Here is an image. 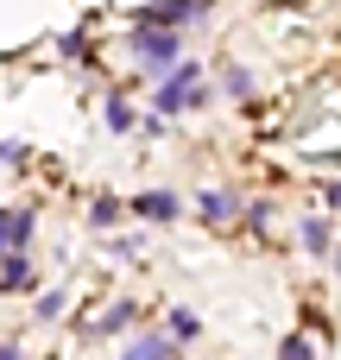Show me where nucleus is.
<instances>
[{"label":"nucleus","mask_w":341,"mask_h":360,"mask_svg":"<svg viewBox=\"0 0 341 360\" xmlns=\"http://www.w3.org/2000/svg\"><path fill=\"white\" fill-rule=\"evenodd\" d=\"M19 158H25V146H6L0 139V165H19Z\"/></svg>","instance_id":"obj_18"},{"label":"nucleus","mask_w":341,"mask_h":360,"mask_svg":"<svg viewBox=\"0 0 341 360\" xmlns=\"http://www.w3.org/2000/svg\"><path fill=\"white\" fill-rule=\"evenodd\" d=\"M101 120H108V133H133V108H127L120 95H108V108H101Z\"/></svg>","instance_id":"obj_10"},{"label":"nucleus","mask_w":341,"mask_h":360,"mask_svg":"<svg viewBox=\"0 0 341 360\" xmlns=\"http://www.w3.org/2000/svg\"><path fill=\"white\" fill-rule=\"evenodd\" d=\"M120 215H127V202H114V196H95V202H89V228H95V234H108Z\"/></svg>","instance_id":"obj_8"},{"label":"nucleus","mask_w":341,"mask_h":360,"mask_svg":"<svg viewBox=\"0 0 341 360\" xmlns=\"http://www.w3.org/2000/svg\"><path fill=\"white\" fill-rule=\"evenodd\" d=\"M0 360H19V348H0Z\"/></svg>","instance_id":"obj_21"},{"label":"nucleus","mask_w":341,"mask_h":360,"mask_svg":"<svg viewBox=\"0 0 341 360\" xmlns=\"http://www.w3.org/2000/svg\"><path fill=\"white\" fill-rule=\"evenodd\" d=\"M278 360H316V348H310V335H285V348H278Z\"/></svg>","instance_id":"obj_12"},{"label":"nucleus","mask_w":341,"mask_h":360,"mask_svg":"<svg viewBox=\"0 0 341 360\" xmlns=\"http://www.w3.org/2000/svg\"><path fill=\"white\" fill-rule=\"evenodd\" d=\"M335 272H341V247H335Z\"/></svg>","instance_id":"obj_22"},{"label":"nucleus","mask_w":341,"mask_h":360,"mask_svg":"<svg viewBox=\"0 0 341 360\" xmlns=\"http://www.w3.org/2000/svg\"><path fill=\"white\" fill-rule=\"evenodd\" d=\"M171 335L190 342V335H196V316H190V310H171Z\"/></svg>","instance_id":"obj_17"},{"label":"nucleus","mask_w":341,"mask_h":360,"mask_svg":"<svg viewBox=\"0 0 341 360\" xmlns=\"http://www.w3.org/2000/svg\"><path fill=\"white\" fill-rule=\"evenodd\" d=\"M196 13H202L196 0H152V6H139V13H133V25H165V32H184Z\"/></svg>","instance_id":"obj_3"},{"label":"nucleus","mask_w":341,"mask_h":360,"mask_svg":"<svg viewBox=\"0 0 341 360\" xmlns=\"http://www.w3.org/2000/svg\"><path fill=\"white\" fill-rule=\"evenodd\" d=\"M152 101H158V114H165V120H171V114H190V108H202V101H209V89H202V70H196V63H177V70L158 82V95H152Z\"/></svg>","instance_id":"obj_2"},{"label":"nucleus","mask_w":341,"mask_h":360,"mask_svg":"<svg viewBox=\"0 0 341 360\" xmlns=\"http://www.w3.org/2000/svg\"><path fill=\"white\" fill-rule=\"evenodd\" d=\"M297 240H304V253H335V247H329V221H323V215H310V221L297 228Z\"/></svg>","instance_id":"obj_9"},{"label":"nucleus","mask_w":341,"mask_h":360,"mask_svg":"<svg viewBox=\"0 0 341 360\" xmlns=\"http://www.w3.org/2000/svg\"><path fill=\"white\" fill-rule=\"evenodd\" d=\"M133 253H139V234H114L108 240V259H133Z\"/></svg>","instance_id":"obj_15"},{"label":"nucleus","mask_w":341,"mask_h":360,"mask_svg":"<svg viewBox=\"0 0 341 360\" xmlns=\"http://www.w3.org/2000/svg\"><path fill=\"white\" fill-rule=\"evenodd\" d=\"M196 202H202V221H215V228H228V221L240 215V202H234L228 190H202Z\"/></svg>","instance_id":"obj_5"},{"label":"nucleus","mask_w":341,"mask_h":360,"mask_svg":"<svg viewBox=\"0 0 341 360\" xmlns=\"http://www.w3.org/2000/svg\"><path fill=\"white\" fill-rule=\"evenodd\" d=\"M127 209H133L139 221H158V228H165V221H177V215H184V196H171V190H139Z\"/></svg>","instance_id":"obj_4"},{"label":"nucleus","mask_w":341,"mask_h":360,"mask_svg":"<svg viewBox=\"0 0 341 360\" xmlns=\"http://www.w3.org/2000/svg\"><path fill=\"white\" fill-rule=\"evenodd\" d=\"M323 202H329V209H341V184H329V196H323Z\"/></svg>","instance_id":"obj_20"},{"label":"nucleus","mask_w":341,"mask_h":360,"mask_svg":"<svg viewBox=\"0 0 341 360\" xmlns=\"http://www.w3.org/2000/svg\"><path fill=\"white\" fill-rule=\"evenodd\" d=\"M127 51H133L152 76H171V70L184 63V32H165V25H133Z\"/></svg>","instance_id":"obj_1"},{"label":"nucleus","mask_w":341,"mask_h":360,"mask_svg":"<svg viewBox=\"0 0 341 360\" xmlns=\"http://www.w3.org/2000/svg\"><path fill=\"white\" fill-rule=\"evenodd\" d=\"M63 304H70L63 291H44V297H38V323H57V316H63Z\"/></svg>","instance_id":"obj_13"},{"label":"nucleus","mask_w":341,"mask_h":360,"mask_svg":"<svg viewBox=\"0 0 341 360\" xmlns=\"http://www.w3.org/2000/svg\"><path fill=\"white\" fill-rule=\"evenodd\" d=\"M120 360H177V335H139Z\"/></svg>","instance_id":"obj_6"},{"label":"nucleus","mask_w":341,"mask_h":360,"mask_svg":"<svg viewBox=\"0 0 341 360\" xmlns=\"http://www.w3.org/2000/svg\"><path fill=\"white\" fill-rule=\"evenodd\" d=\"M6 228H13V253H19V247L32 240V228H38V209H13V215H6Z\"/></svg>","instance_id":"obj_11"},{"label":"nucleus","mask_w":341,"mask_h":360,"mask_svg":"<svg viewBox=\"0 0 341 360\" xmlns=\"http://www.w3.org/2000/svg\"><path fill=\"white\" fill-rule=\"evenodd\" d=\"M228 95L247 101V95H253V70H228Z\"/></svg>","instance_id":"obj_16"},{"label":"nucleus","mask_w":341,"mask_h":360,"mask_svg":"<svg viewBox=\"0 0 341 360\" xmlns=\"http://www.w3.org/2000/svg\"><path fill=\"white\" fill-rule=\"evenodd\" d=\"M0 285H6V291H25V285H32V259H25V253H0Z\"/></svg>","instance_id":"obj_7"},{"label":"nucleus","mask_w":341,"mask_h":360,"mask_svg":"<svg viewBox=\"0 0 341 360\" xmlns=\"http://www.w3.org/2000/svg\"><path fill=\"white\" fill-rule=\"evenodd\" d=\"M0 253H13V228H6V215H0Z\"/></svg>","instance_id":"obj_19"},{"label":"nucleus","mask_w":341,"mask_h":360,"mask_svg":"<svg viewBox=\"0 0 341 360\" xmlns=\"http://www.w3.org/2000/svg\"><path fill=\"white\" fill-rule=\"evenodd\" d=\"M133 316H139V304H114V310H108V316H101V329H108V335H114V329H127V323H133Z\"/></svg>","instance_id":"obj_14"}]
</instances>
